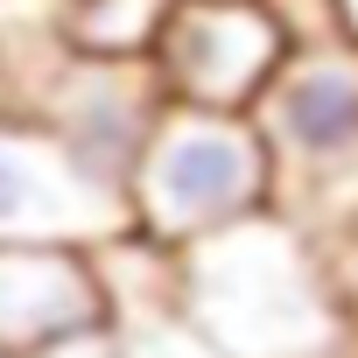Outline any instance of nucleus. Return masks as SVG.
Segmentation results:
<instances>
[{
  "instance_id": "12",
  "label": "nucleus",
  "mask_w": 358,
  "mask_h": 358,
  "mask_svg": "<svg viewBox=\"0 0 358 358\" xmlns=\"http://www.w3.org/2000/svg\"><path fill=\"white\" fill-rule=\"evenodd\" d=\"M0 358H8V351H0Z\"/></svg>"
},
{
  "instance_id": "3",
  "label": "nucleus",
  "mask_w": 358,
  "mask_h": 358,
  "mask_svg": "<svg viewBox=\"0 0 358 358\" xmlns=\"http://www.w3.org/2000/svg\"><path fill=\"white\" fill-rule=\"evenodd\" d=\"M274 162V211L309 239L358 225V43L288 50L253 106Z\"/></svg>"
},
{
  "instance_id": "11",
  "label": "nucleus",
  "mask_w": 358,
  "mask_h": 358,
  "mask_svg": "<svg viewBox=\"0 0 358 358\" xmlns=\"http://www.w3.org/2000/svg\"><path fill=\"white\" fill-rule=\"evenodd\" d=\"M337 22H344V43H358V0H337Z\"/></svg>"
},
{
  "instance_id": "1",
  "label": "nucleus",
  "mask_w": 358,
  "mask_h": 358,
  "mask_svg": "<svg viewBox=\"0 0 358 358\" xmlns=\"http://www.w3.org/2000/svg\"><path fill=\"white\" fill-rule=\"evenodd\" d=\"M183 316L218 358H358L316 239L281 211L183 253Z\"/></svg>"
},
{
  "instance_id": "8",
  "label": "nucleus",
  "mask_w": 358,
  "mask_h": 358,
  "mask_svg": "<svg viewBox=\"0 0 358 358\" xmlns=\"http://www.w3.org/2000/svg\"><path fill=\"white\" fill-rule=\"evenodd\" d=\"M183 0H64V36L78 57L106 64H155V43L169 36Z\"/></svg>"
},
{
  "instance_id": "6",
  "label": "nucleus",
  "mask_w": 358,
  "mask_h": 358,
  "mask_svg": "<svg viewBox=\"0 0 358 358\" xmlns=\"http://www.w3.org/2000/svg\"><path fill=\"white\" fill-rule=\"evenodd\" d=\"M22 113L43 120V127L71 148V162H78L85 176H99L106 190L127 197V176H134L148 134L162 127L169 92H162L155 64H106V57H78V50H71V57L57 64V78H50Z\"/></svg>"
},
{
  "instance_id": "7",
  "label": "nucleus",
  "mask_w": 358,
  "mask_h": 358,
  "mask_svg": "<svg viewBox=\"0 0 358 358\" xmlns=\"http://www.w3.org/2000/svg\"><path fill=\"white\" fill-rule=\"evenodd\" d=\"M106 323V288L92 253L64 246H0V351L36 358L57 337L99 330Z\"/></svg>"
},
{
  "instance_id": "2",
  "label": "nucleus",
  "mask_w": 358,
  "mask_h": 358,
  "mask_svg": "<svg viewBox=\"0 0 358 358\" xmlns=\"http://www.w3.org/2000/svg\"><path fill=\"white\" fill-rule=\"evenodd\" d=\"M274 211V162L253 113H197L169 106L127 176V218L141 239L190 253L232 225Z\"/></svg>"
},
{
  "instance_id": "4",
  "label": "nucleus",
  "mask_w": 358,
  "mask_h": 358,
  "mask_svg": "<svg viewBox=\"0 0 358 358\" xmlns=\"http://www.w3.org/2000/svg\"><path fill=\"white\" fill-rule=\"evenodd\" d=\"M120 232H134L127 197L85 176L43 120L0 106V246L99 253Z\"/></svg>"
},
{
  "instance_id": "10",
  "label": "nucleus",
  "mask_w": 358,
  "mask_h": 358,
  "mask_svg": "<svg viewBox=\"0 0 358 358\" xmlns=\"http://www.w3.org/2000/svg\"><path fill=\"white\" fill-rule=\"evenodd\" d=\"M36 358H120V337H113V323H99V330H78V337L43 344Z\"/></svg>"
},
{
  "instance_id": "5",
  "label": "nucleus",
  "mask_w": 358,
  "mask_h": 358,
  "mask_svg": "<svg viewBox=\"0 0 358 358\" xmlns=\"http://www.w3.org/2000/svg\"><path fill=\"white\" fill-rule=\"evenodd\" d=\"M288 64V36L267 0H183L155 43V78L169 106L197 113H253L274 71Z\"/></svg>"
},
{
  "instance_id": "9",
  "label": "nucleus",
  "mask_w": 358,
  "mask_h": 358,
  "mask_svg": "<svg viewBox=\"0 0 358 358\" xmlns=\"http://www.w3.org/2000/svg\"><path fill=\"white\" fill-rule=\"evenodd\" d=\"M120 337V358H218L204 344V330L183 316V309H148V316H120L113 323Z\"/></svg>"
}]
</instances>
